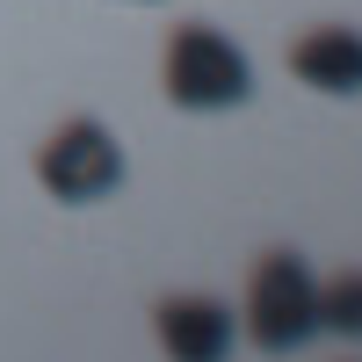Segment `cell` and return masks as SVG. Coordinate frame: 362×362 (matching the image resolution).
Masks as SVG:
<instances>
[{
    "label": "cell",
    "mask_w": 362,
    "mask_h": 362,
    "mask_svg": "<svg viewBox=\"0 0 362 362\" xmlns=\"http://www.w3.org/2000/svg\"><path fill=\"white\" fill-rule=\"evenodd\" d=\"M319 334H341V341H362V268L319 283Z\"/></svg>",
    "instance_id": "6"
},
{
    "label": "cell",
    "mask_w": 362,
    "mask_h": 362,
    "mask_svg": "<svg viewBox=\"0 0 362 362\" xmlns=\"http://www.w3.org/2000/svg\"><path fill=\"white\" fill-rule=\"evenodd\" d=\"M160 87H167L174 109L210 116V109H239L254 95V66H247V51H239L225 29L181 22L167 37V58H160Z\"/></svg>",
    "instance_id": "2"
},
{
    "label": "cell",
    "mask_w": 362,
    "mask_h": 362,
    "mask_svg": "<svg viewBox=\"0 0 362 362\" xmlns=\"http://www.w3.org/2000/svg\"><path fill=\"white\" fill-rule=\"evenodd\" d=\"M290 73L319 95H362V29H348V22L305 29L290 44Z\"/></svg>",
    "instance_id": "5"
},
{
    "label": "cell",
    "mask_w": 362,
    "mask_h": 362,
    "mask_svg": "<svg viewBox=\"0 0 362 362\" xmlns=\"http://www.w3.org/2000/svg\"><path fill=\"white\" fill-rule=\"evenodd\" d=\"M153 334H160L167 362H232L239 319H232V305H218V297H160Z\"/></svg>",
    "instance_id": "4"
},
{
    "label": "cell",
    "mask_w": 362,
    "mask_h": 362,
    "mask_svg": "<svg viewBox=\"0 0 362 362\" xmlns=\"http://www.w3.org/2000/svg\"><path fill=\"white\" fill-rule=\"evenodd\" d=\"M37 181L58 203H102L124 181V145H116L95 116H73L37 145Z\"/></svg>",
    "instance_id": "3"
},
{
    "label": "cell",
    "mask_w": 362,
    "mask_h": 362,
    "mask_svg": "<svg viewBox=\"0 0 362 362\" xmlns=\"http://www.w3.org/2000/svg\"><path fill=\"white\" fill-rule=\"evenodd\" d=\"M239 334H247L261 355H297L319 334V276L305 254H261L247 276V312H239Z\"/></svg>",
    "instance_id": "1"
}]
</instances>
